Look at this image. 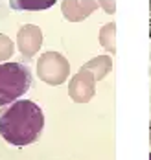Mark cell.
<instances>
[{"label": "cell", "instance_id": "6da1fadb", "mask_svg": "<svg viewBox=\"0 0 151 160\" xmlns=\"http://www.w3.org/2000/svg\"><path fill=\"white\" fill-rule=\"evenodd\" d=\"M44 127L41 107L30 99H18L0 112V134L11 145H30L39 138Z\"/></svg>", "mask_w": 151, "mask_h": 160}, {"label": "cell", "instance_id": "7a4b0ae2", "mask_svg": "<svg viewBox=\"0 0 151 160\" xmlns=\"http://www.w3.org/2000/svg\"><path fill=\"white\" fill-rule=\"evenodd\" d=\"M32 85V74L28 66L20 63L0 64V107L18 101Z\"/></svg>", "mask_w": 151, "mask_h": 160}, {"label": "cell", "instance_id": "3957f363", "mask_svg": "<svg viewBox=\"0 0 151 160\" xmlns=\"http://www.w3.org/2000/svg\"><path fill=\"white\" fill-rule=\"evenodd\" d=\"M39 74L48 83H61L67 76L68 64L59 53H44L39 61Z\"/></svg>", "mask_w": 151, "mask_h": 160}, {"label": "cell", "instance_id": "277c9868", "mask_svg": "<svg viewBox=\"0 0 151 160\" xmlns=\"http://www.w3.org/2000/svg\"><path fill=\"white\" fill-rule=\"evenodd\" d=\"M18 42H20V52L26 55H33L39 44H41V30L35 26H24L18 33Z\"/></svg>", "mask_w": 151, "mask_h": 160}, {"label": "cell", "instance_id": "5b68a950", "mask_svg": "<svg viewBox=\"0 0 151 160\" xmlns=\"http://www.w3.org/2000/svg\"><path fill=\"white\" fill-rule=\"evenodd\" d=\"M94 2L92 0H65L63 4V11L65 17L70 20H81L94 9Z\"/></svg>", "mask_w": 151, "mask_h": 160}, {"label": "cell", "instance_id": "8992f818", "mask_svg": "<svg viewBox=\"0 0 151 160\" xmlns=\"http://www.w3.org/2000/svg\"><path fill=\"white\" fill-rule=\"evenodd\" d=\"M55 0H13L11 6L17 9H43L50 8Z\"/></svg>", "mask_w": 151, "mask_h": 160}, {"label": "cell", "instance_id": "52a82bcc", "mask_svg": "<svg viewBox=\"0 0 151 160\" xmlns=\"http://www.w3.org/2000/svg\"><path fill=\"white\" fill-rule=\"evenodd\" d=\"M113 37H114V24H109V26H105V30L101 32V41H103V46H105V48L114 50Z\"/></svg>", "mask_w": 151, "mask_h": 160}, {"label": "cell", "instance_id": "ba28073f", "mask_svg": "<svg viewBox=\"0 0 151 160\" xmlns=\"http://www.w3.org/2000/svg\"><path fill=\"white\" fill-rule=\"evenodd\" d=\"M11 50H13V44L9 39H6L4 35H0V59H6L11 55Z\"/></svg>", "mask_w": 151, "mask_h": 160}, {"label": "cell", "instance_id": "9c48e42d", "mask_svg": "<svg viewBox=\"0 0 151 160\" xmlns=\"http://www.w3.org/2000/svg\"><path fill=\"white\" fill-rule=\"evenodd\" d=\"M103 6H105L109 11H113V9H114V0H113V2H111V0H107V2H103Z\"/></svg>", "mask_w": 151, "mask_h": 160}, {"label": "cell", "instance_id": "30bf717a", "mask_svg": "<svg viewBox=\"0 0 151 160\" xmlns=\"http://www.w3.org/2000/svg\"><path fill=\"white\" fill-rule=\"evenodd\" d=\"M149 160H151V155H149Z\"/></svg>", "mask_w": 151, "mask_h": 160}]
</instances>
